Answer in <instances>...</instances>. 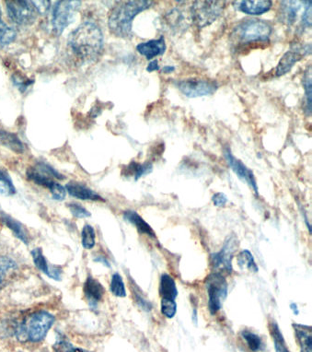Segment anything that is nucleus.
Here are the masks:
<instances>
[{"label":"nucleus","instance_id":"nucleus-1","mask_svg":"<svg viewBox=\"0 0 312 352\" xmlns=\"http://www.w3.org/2000/svg\"><path fill=\"white\" fill-rule=\"evenodd\" d=\"M103 43L102 30L92 21L80 24L69 37V45L73 52L88 61L99 58L102 52Z\"/></svg>","mask_w":312,"mask_h":352},{"label":"nucleus","instance_id":"nucleus-2","mask_svg":"<svg viewBox=\"0 0 312 352\" xmlns=\"http://www.w3.org/2000/svg\"><path fill=\"white\" fill-rule=\"evenodd\" d=\"M153 5L148 0L120 2L110 13L108 25L115 36L129 39L133 37V21L141 12H145Z\"/></svg>","mask_w":312,"mask_h":352},{"label":"nucleus","instance_id":"nucleus-3","mask_svg":"<svg viewBox=\"0 0 312 352\" xmlns=\"http://www.w3.org/2000/svg\"><path fill=\"white\" fill-rule=\"evenodd\" d=\"M272 32L273 27L267 21L249 19L235 27L232 40L238 48L248 47L249 45L269 43Z\"/></svg>","mask_w":312,"mask_h":352},{"label":"nucleus","instance_id":"nucleus-4","mask_svg":"<svg viewBox=\"0 0 312 352\" xmlns=\"http://www.w3.org/2000/svg\"><path fill=\"white\" fill-rule=\"evenodd\" d=\"M55 320L54 316L45 311L32 314L19 324L15 330L16 337L21 342H40L46 337Z\"/></svg>","mask_w":312,"mask_h":352},{"label":"nucleus","instance_id":"nucleus-5","mask_svg":"<svg viewBox=\"0 0 312 352\" xmlns=\"http://www.w3.org/2000/svg\"><path fill=\"white\" fill-rule=\"evenodd\" d=\"M223 1H194L191 9L192 21L202 29L215 23L223 13Z\"/></svg>","mask_w":312,"mask_h":352},{"label":"nucleus","instance_id":"nucleus-6","mask_svg":"<svg viewBox=\"0 0 312 352\" xmlns=\"http://www.w3.org/2000/svg\"><path fill=\"white\" fill-rule=\"evenodd\" d=\"M205 288L208 295V309L211 315H216L221 310L227 296V281L219 272H213L205 280Z\"/></svg>","mask_w":312,"mask_h":352},{"label":"nucleus","instance_id":"nucleus-7","mask_svg":"<svg viewBox=\"0 0 312 352\" xmlns=\"http://www.w3.org/2000/svg\"><path fill=\"white\" fill-rule=\"evenodd\" d=\"M175 85L188 98L211 96L219 89V84L216 81L202 78H186L176 81Z\"/></svg>","mask_w":312,"mask_h":352},{"label":"nucleus","instance_id":"nucleus-8","mask_svg":"<svg viewBox=\"0 0 312 352\" xmlns=\"http://www.w3.org/2000/svg\"><path fill=\"white\" fill-rule=\"evenodd\" d=\"M80 1H58L56 2L53 10L54 31L60 35L65 29L74 21L76 15L80 8Z\"/></svg>","mask_w":312,"mask_h":352},{"label":"nucleus","instance_id":"nucleus-9","mask_svg":"<svg viewBox=\"0 0 312 352\" xmlns=\"http://www.w3.org/2000/svg\"><path fill=\"white\" fill-rule=\"evenodd\" d=\"M7 12L13 23L18 25H32L37 18V10L32 1H6Z\"/></svg>","mask_w":312,"mask_h":352},{"label":"nucleus","instance_id":"nucleus-10","mask_svg":"<svg viewBox=\"0 0 312 352\" xmlns=\"http://www.w3.org/2000/svg\"><path fill=\"white\" fill-rule=\"evenodd\" d=\"M238 248V241L235 236H230L225 242L223 248L219 253L212 254L211 256V265L215 272H232L233 256Z\"/></svg>","mask_w":312,"mask_h":352},{"label":"nucleus","instance_id":"nucleus-11","mask_svg":"<svg viewBox=\"0 0 312 352\" xmlns=\"http://www.w3.org/2000/svg\"><path fill=\"white\" fill-rule=\"evenodd\" d=\"M27 177L36 185L48 189L55 183L53 178L59 180L65 179V176L45 162H39L34 167L29 168L27 170Z\"/></svg>","mask_w":312,"mask_h":352},{"label":"nucleus","instance_id":"nucleus-12","mask_svg":"<svg viewBox=\"0 0 312 352\" xmlns=\"http://www.w3.org/2000/svg\"><path fill=\"white\" fill-rule=\"evenodd\" d=\"M311 53V45H303V47H294V50L287 51L279 61L278 66L276 69V75L281 77L287 74L295 66L296 63L300 61L304 56Z\"/></svg>","mask_w":312,"mask_h":352},{"label":"nucleus","instance_id":"nucleus-13","mask_svg":"<svg viewBox=\"0 0 312 352\" xmlns=\"http://www.w3.org/2000/svg\"><path fill=\"white\" fill-rule=\"evenodd\" d=\"M224 155L233 172L237 175L238 177L240 178L241 181L248 184V186H251L254 193L258 195V186L254 173H252L243 162L233 155L230 148H225Z\"/></svg>","mask_w":312,"mask_h":352},{"label":"nucleus","instance_id":"nucleus-14","mask_svg":"<svg viewBox=\"0 0 312 352\" xmlns=\"http://www.w3.org/2000/svg\"><path fill=\"white\" fill-rule=\"evenodd\" d=\"M236 8L247 15L260 16L269 12L273 7L270 0H243L235 2Z\"/></svg>","mask_w":312,"mask_h":352},{"label":"nucleus","instance_id":"nucleus-15","mask_svg":"<svg viewBox=\"0 0 312 352\" xmlns=\"http://www.w3.org/2000/svg\"><path fill=\"white\" fill-rule=\"evenodd\" d=\"M83 292L89 307L96 309L105 292L102 284L96 278L89 277L84 283Z\"/></svg>","mask_w":312,"mask_h":352},{"label":"nucleus","instance_id":"nucleus-16","mask_svg":"<svg viewBox=\"0 0 312 352\" xmlns=\"http://www.w3.org/2000/svg\"><path fill=\"white\" fill-rule=\"evenodd\" d=\"M167 45L164 36L156 40L148 41L137 45V50L141 56H145L148 60H151L157 56L164 55Z\"/></svg>","mask_w":312,"mask_h":352},{"label":"nucleus","instance_id":"nucleus-17","mask_svg":"<svg viewBox=\"0 0 312 352\" xmlns=\"http://www.w3.org/2000/svg\"><path fill=\"white\" fill-rule=\"evenodd\" d=\"M32 259H34L35 267L40 272L45 273L49 278L53 280H60L62 270L58 267H50L48 265L47 260L43 256V250L41 248H35L32 252Z\"/></svg>","mask_w":312,"mask_h":352},{"label":"nucleus","instance_id":"nucleus-18","mask_svg":"<svg viewBox=\"0 0 312 352\" xmlns=\"http://www.w3.org/2000/svg\"><path fill=\"white\" fill-rule=\"evenodd\" d=\"M66 190L70 196L81 200H92V201H104L100 195L91 190L88 186L78 182H70L66 186Z\"/></svg>","mask_w":312,"mask_h":352},{"label":"nucleus","instance_id":"nucleus-19","mask_svg":"<svg viewBox=\"0 0 312 352\" xmlns=\"http://www.w3.org/2000/svg\"><path fill=\"white\" fill-rule=\"evenodd\" d=\"M124 219H126V221H129V223H131L132 226H134L141 234L148 235V236L151 238L156 237L153 229L151 228V226L145 221V219H144L137 211H124Z\"/></svg>","mask_w":312,"mask_h":352},{"label":"nucleus","instance_id":"nucleus-20","mask_svg":"<svg viewBox=\"0 0 312 352\" xmlns=\"http://www.w3.org/2000/svg\"><path fill=\"white\" fill-rule=\"evenodd\" d=\"M0 217H1V221H3L5 226L10 230H12L13 234H14L16 237L19 238V239L23 243H25V245H29V232L20 221H18L17 219L12 218V216L8 215V214L5 212H1Z\"/></svg>","mask_w":312,"mask_h":352},{"label":"nucleus","instance_id":"nucleus-21","mask_svg":"<svg viewBox=\"0 0 312 352\" xmlns=\"http://www.w3.org/2000/svg\"><path fill=\"white\" fill-rule=\"evenodd\" d=\"M296 337L300 344V352H312L311 327L305 324H293Z\"/></svg>","mask_w":312,"mask_h":352},{"label":"nucleus","instance_id":"nucleus-22","mask_svg":"<svg viewBox=\"0 0 312 352\" xmlns=\"http://www.w3.org/2000/svg\"><path fill=\"white\" fill-rule=\"evenodd\" d=\"M303 1H282L281 2V16L282 20L289 25L294 23L297 20L298 12H300Z\"/></svg>","mask_w":312,"mask_h":352},{"label":"nucleus","instance_id":"nucleus-23","mask_svg":"<svg viewBox=\"0 0 312 352\" xmlns=\"http://www.w3.org/2000/svg\"><path fill=\"white\" fill-rule=\"evenodd\" d=\"M159 295L161 299L175 300L178 296V289L175 280L170 275L164 274L159 283Z\"/></svg>","mask_w":312,"mask_h":352},{"label":"nucleus","instance_id":"nucleus-24","mask_svg":"<svg viewBox=\"0 0 312 352\" xmlns=\"http://www.w3.org/2000/svg\"><path fill=\"white\" fill-rule=\"evenodd\" d=\"M0 144L9 148L16 153H23L25 151L23 143L15 134L10 133V132L2 129H0Z\"/></svg>","mask_w":312,"mask_h":352},{"label":"nucleus","instance_id":"nucleus-25","mask_svg":"<svg viewBox=\"0 0 312 352\" xmlns=\"http://www.w3.org/2000/svg\"><path fill=\"white\" fill-rule=\"evenodd\" d=\"M153 170V165L151 162L145 164H138V162H132L124 169V175L126 176H133L135 181L140 179L143 175H148Z\"/></svg>","mask_w":312,"mask_h":352},{"label":"nucleus","instance_id":"nucleus-26","mask_svg":"<svg viewBox=\"0 0 312 352\" xmlns=\"http://www.w3.org/2000/svg\"><path fill=\"white\" fill-rule=\"evenodd\" d=\"M16 36H17V32L5 23L2 18L1 9H0V50L12 43L16 39Z\"/></svg>","mask_w":312,"mask_h":352},{"label":"nucleus","instance_id":"nucleus-27","mask_svg":"<svg viewBox=\"0 0 312 352\" xmlns=\"http://www.w3.org/2000/svg\"><path fill=\"white\" fill-rule=\"evenodd\" d=\"M238 266L241 270H248V272H258V267L254 261V256L249 250L241 251L237 256Z\"/></svg>","mask_w":312,"mask_h":352},{"label":"nucleus","instance_id":"nucleus-28","mask_svg":"<svg viewBox=\"0 0 312 352\" xmlns=\"http://www.w3.org/2000/svg\"><path fill=\"white\" fill-rule=\"evenodd\" d=\"M302 83L304 90H305V111L306 115L311 116V94H312V81H311V67L307 69L303 76Z\"/></svg>","mask_w":312,"mask_h":352},{"label":"nucleus","instance_id":"nucleus-29","mask_svg":"<svg viewBox=\"0 0 312 352\" xmlns=\"http://www.w3.org/2000/svg\"><path fill=\"white\" fill-rule=\"evenodd\" d=\"M0 194L2 196L10 197L16 194V188L9 173L0 168Z\"/></svg>","mask_w":312,"mask_h":352},{"label":"nucleus","instance_id":"nucleus-30","mask_svg":"<svg viewBox=\"0 0 312 352\" xmlns=\"http://www.w3.org/2000/svg\"><path fill=\"white\" fill-rule=\"evenodd\" d=\"M17 269L14 260L7 256H0V291L3 288L7 275Z\"/></svg>","mask_w":312,"mask_h":352},{"label":"nucleus","instance_id":"nucleus-31","mask_svg":"<svg viewBox=\"0 0 312 352\" xmlns=\"http://www.w3.org/2000/svg\"><path fill=\"white\" fill-rule=\"evenodd\" d=\"M270 333L273 337L274 343H275L276 352H290L280 329L276 322L271 323Z\"/></svg>","mask_w":312,"mask_h":352},{"label":"nucleus","instance_id":"nucleus-32","mask_svg":"<svg viewBox=\"0 0 312 352\" xmlns=\"http://www.w3.org/2000/svg\"><path fill=\"white\" fill-rule=\"evenodd\" d=\"M81 242H82L83 248L87 250L94 248L95 243H96V234H95L93 227L89 224L84 226L82 232H81Z\"/></svg>","mask_w":312,"mask_h":352},{"label":"nucleus","instance_id":"nucleus-33","mask_svg":"<svg viewBox=\"0 0 312 352\" xmlns=\"http://www.w3.org/2000/svg\"><path fill=\"white\" fill-rule=\"evenodd\" d=\"M111 292L116 297L124 298L126 296V286H124L123 278L118 273L113 275L110 285Z\"/></svg>","mask_w":312,"mask_h":352},{"label":"nucleus","instance_id":"nucleus-34","mask_svg":"<svg viewBox=\"0 0 312 352\" xmlns=\"http://www.w3.org/2000/svg\"><path fill=\"white\" fill-rule=\"evenodd\" d=\"M241 335H243L244 340H245L247 342V345H248L251 351L254 352L261 351L263 342L259 336L255 334L254 332L249 331V330H243V331L241 332Z\"/></svg>","mask_w":312,"mask_h":352},{"label":"nucleus","instance_id":"nucleus-35","mask_svg":"<svg viewBox=\"0 0 312 352\" xmlns=\"http://www.w3.org/2000/svg\"><path fill=\"white\" fill-rule=\"evenodd\" d=\"M166 21L170 29L181 28L183 24L184 26V23H186L183 12L178 10H172V12L167 15Z\"/></svg>","mask_w":312,"mask_h":352},{"label":"nucleus","instance_id":"nucleus-36","mask_svg":"<svg viewBox=\"0 0 312 352\" xmlns=\"http://www.w3.org/2000/svg\"><path fill=\"white\" fill-rule=\"evenodd\" d=\"M161 313L167 318H173L177 312V303L175 300L161 299Z\"/></svg>","mask_w":312,"mask_h":352},{"label":"nucleus","instance_id":"nucleus-37","mask_svg":"<svg viewBox=\"0 0 312 352\" xmlns=\"http://www.w3.org/2000/svg\"><path fill=\"white\" fill-rule=\"evenodd\" d=\"M54 349H55V352H75L77 348H75V346L67 340V338L61 335L56 338V342L55 345H54Z\"/></svg>","mask_w":312,"mask_h":352},{"label":"nucleus","instance_id":"nucleus-38","mask_svg":"<svg viewBox=\"0 0 312 352\" xmlns=\"http://www.w3.org/2000/svg\"><path fill=\"white\" fill-rule=\"evenodd\" d=\"M311 1H304V12L301 15V26L303 29L311 27Z\"/></svg>","mask_w":312,"mask_h":352},{"label":"nucleus","instance_id":"nucleus-39","mask_svg":"<svg viewBox=\"0 0 312 352\" xmlns=\"http://www.w3.org/2000/svg\"><path fill=\"white\" fill-rule=\"evenodd\" d=\"M12 81L21 91H25L34 83V80H30V78H27L21 74L13 75Z\"/></svg>","mask_w":312,"mask_h":352},{"label":"nucleus","instance_id":"nucleus-40","mask_svg":"<svg viewBox=\"0 0 312 352\" xmlns=\"http://www.w3.org/2000/svg\"><path fill=\"white\" fill-rule=\"evenodd\" d=\"M49 190H50L54 199L62 201V200L66 199V188H65L63 186H61L60 184L56 182L54 183L53 185L50 186V188H49Z\"/></svg>","mask_w":312,"mask_h":352},{"label":"nucleus","instance_id":"nucleus-41","mask_svg":"<svg viewBox=\"0 0 312 352\" xmlns=\"http://www.w3.org/2000/svg\"><path fill=\"white\" fill-rule=\"evenodd\" d=\"M67 207H69L70 212H71L72 215L76 217V218L85 219L88 218V217H91V213L80 204L72 203V204H69Z\"/></svg>","mask_w":312,"mask_h":352},{"label":"nucleus","instance_id":"nucleus-42","mask_svg":"<svg viewBox=\"0 0 312 352\" xmlns=\"http://www.w3.org/2000/svg\"><path fill=\"white\" fill-rule=\"evenodd\" d=\"M135 302L137 303L138 307L146 311V312H149V311L152 310V307H153V306H152V303L149 302V300L145 299L140 292H135Z\"/></svg>","mask_w":312,"mask_h":352},{"label":"nucleus","instance_id":"nucleus-43","mask_svg":"<svg viewBox=\"0 0 312 352\" xmlns=\"http://www.w3.org/2000/svg\"><path fill=\"white\" fill-rule=\"evenodd\" d=\"M212 201L216 207H225L227 203V197L223 193H216L212 197Z\"/></svg>","mask_w":312,"mask_h":352},{"label":"nucleus","instance_id":"nucleus-44","mask_svg":"<svg viewBox=\"0 0 312 352\" xmlns=\"http://www.w3.org/2000/svg\"><path fill=\"white\" fill-rule=\"evenodd\" d=\"M32 4L34 5L37 12L41 13V14H45L46 12H48L49 8H50V2L49 1H32Z\"/></svg>","mask_w":312,"mask_h":352},{"label":"nucleus","instance_id":"nucleus-45","mask_svg":"<svg viewBox=\"0 0 312 352\" xmlns=\"http://www.w3.org/2000/svg\"><path fill=\"white\" fill-rule=\"evenodd\" d=\"M159 70V62L157 60L151 61V63L146 67V72L151 73L153 72H158Z\"/></svg>","mask_w":312,"mask_h":352},{"label":"nucleus","instance_id":"nucleus-46","mask_svg":"<svg viewBox=\"0 0 312 352\" xmlns=\"http://www.w3.org/2000/svg\"><path fill=\"white\" fill-rule=\"evenodd\" d=\"M95 262L102 263V265H104L105 267H110V263L108 262V260L105 258L104 256H98L94 259Z\"/></svg>","mask_w":312,"mask_h":352},{"label":"nucleus","instance_id":"nucleus-47","mask_svg":"<svg viewBox=\"0 0 312 352\" xmlns=\"http://www.w3.org/2000/svg\"><path fill=\"white\" fill-rule=\"evenodd\" d=\"M290 309H291L293 314H294L295 316H298V314H300V310H298V305L294 302H292L291 305H290Z\"/></svg>","mask_w":312,"mask_h":352},{"label":"nucleus","instance_id":"nucleus-48","mask_svg":"<svg viewBox=\"0 0 312 352\" xmlns=\"http://www.w3.org/2000/svg\"><path fill=\"white\" fill-rule=\"evenodd\" d=\"M175 67L173 66H165L164 69H162V72L164 73H172L175 72Z\"/></svg>","mask_w":312,"mask_h":352},{"label":"nucleus","instance_id":"nucleus-49","mask_svg":"<svg viewBox=\"0 0 312 352\" xmlns=\"http://www.w3.org/2000/svg\"><path fill=\"white\" fill-rule=\"evenodd\" d=\"M192 320H194V324L197 323V310H194V315H192Z\"/></svg>","mask_w":312,"mask_h":352}]
</instances>
